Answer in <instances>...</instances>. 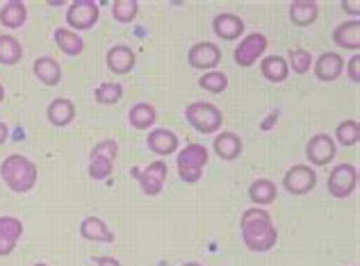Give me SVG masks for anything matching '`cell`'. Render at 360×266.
Returning <instances> with one entry per match:
<instances>
[{"mask_svg": "<svg viewBox=\"0 0 360 266\" xmlns=\"http://www.w3.org/2000/svg\"><path fill=\"white\" fill-rule=\"evenodd\" d=\"M242 241L253 253H267L278 244V230L271 221V214L262 207H251L240 218Z\"/></svg>", "mask_w": 360, "mask_h": 266, "instance_id": "6da1fadb", "label": "cell"}, {"mask_svg": "<svg viewBox=\"0 0 360 266\" xmlns=\"http://www.w3.org/2000/svg\"><path fill=\"white\" fill-rule=\"evenodd\" d=\"M0 178H3V182L12 189L14 194H27L37 185L39 168H37V164H32L27 157L12 153L3 159V164H0Z\"/></svg>", "mask_w": 360, "mask_h": 266, "instance_id": "7a4b0ae2", "label": "cell"}, {"mask_svg": "<svg viewBox=\"0 0 360 266\" xmlns=\"http://www.w3.org/2000/svg\"><path fill=\"white\" fill-rule=\"evenodd\" d=\"M185 119L196 132H203V135H212L221 126H224V114L221 109L212 105V102H192V105L185 107Z\"/></svg>", "mask_w": 360, "mask_h": 266, "instance_id": "3957f363", "label": "cell"}, {"mask_svg": "<svg viewBox=\"0 0 360 266\" xmlns=\"http://www.w3.org/2000/svg\"><path fill=\"white\" fill-rule=\"evenodd\" d=\"M207 148L201 146V144H189L185 146V150H180L178 153V175L183 182L187 185H196L198 180L203 175V168L207 164Z\"/></svg>", "mask_w": 360, "mask_h": 266, "instance_id": "277c9868", "label": "cell"}, {"mask_svg": "<svg viewBox=\"0 0 360 266\" xmlns=\"http://www.w3.org/2000/svg\"><path fill=\"white\" fill-rule=\"evenodd\" d=\"M101 9L94 0H75L66 9V23H69V30L80 32V30H91L94 25L98 23Z\"/></svg>", "mask_w": 360, "mask_h": 266, "instance_id": "5b68a950", "label": "cell"}, {"mask_svg": "<svg viewBox=\"0 0 360 266\" xmlns=\"http://www.w3.org/2000/svg\"><path fill=\"white\" fill-rule=\"evenodd\" d=\"M328 194L333 198H349L358 187V168L354 164H338L328 175Z\"/></svg>", "mask_w": 360, "mask_h": 266, "instance_id": "8992f818", "label": "cell"}, {"mask_svg": "<svg viewBox=\"0 0 360 266\" xmlns=\"http://www.w3.org/2000/svg\"><path fill=\"white\" fill-rule=\"evenodd\" d=\"M167 173H169V168L162 159L150 161V164H146L144 168H132V175L137 178L141 192L146 196H158L162 192L165 182H167Z\"/></svg>", "mask_w": 360, "mask_h": 266, "instance_id": "52a82bcc", "label": "cell"}, {"mask_svg": "<svg viewBox=\"0 0 360 266\" xmlns=\"http://www.w3.org/2000/svg\"><path fill=\"white\" fill-rule=\"evenodd\" d=\"M267 46H269V39L262 32L246 34L244 39L240 41L238 48H235V53H233L235 55V64L242 66V69H249V66H253L264 55Z\"/></svg>", "mask_w": 360, "mask_h": 266, "instance_id": "ba28073f", "label": "cell"}, {"mask_svg": "<svg viewBox=\"0 0 360 266\" xmlns=\"http://www.w3.org/2000/svg\"><path fill=\"white\" fill-rule=\"evenodd\" d=\"M283 185H285V189L290 194L306 196L317 187V173H315V168L308 166V164H295L292 168L285 171V175H283Z\"/></svg>", "mask_w": 360, "mask_h": 266, "instance_id": "9c48e42d", "label": "cell"}, {"mask_svg": "<svg viewBox=\"0 0 360 266\" xmlns=\"http://www.w3.org/2000/svg\"><path fill=\"white\" fill-rule=\"evenodd\" d=\"M187 62L192 69L198 71H214V66L221 62V51L219 46L212 41H198L194 44L187 53Z\"/></svg>", "mask_w": 360, "mask_h": 266, "instance_id": "30bf717a", "label": "cell"}, {"mask_svg": "<svg viewBox=\"0 0 360 266\" xmlns=\"http://www.w3.org/2000/svg\"><path fill=\"white\" fill-rule=\"evenodd\" d=\"M335 155H338V144L333 141V137L326 135V132L315 135L306 146V157L310 164H315V166H326Z\"/></svg>", "mask_w": 360, "mask_h": 266, "instance_id": "8fae6325", "label": "cell"}, {"mask_svg": "<svg viewBox=\"0 0 360 266\" xmlns=\"http://www.w3.org/2000/svg\"><path fill=\"white\" fill-rule=\"evenodd\" d=\"M23 237V223L16 216H0V258L12 255Z\"/></svg>", "mask_w": 360, "mask_h": 266, "instance_id": "7c38bea8", "label": "cell"}, {"mask_svg": "<svg viewBox=\"0 0 360 266\" xmlns=\"http://www.w3.org/2000/svg\"><path fill=\"white\" fill-rule=\"evenodd\" d=\"M105 64H108V69H110L112 73L126 75V73H130L132 69H135L137 55H135V51L130 48V46L117 44V46H112V48L108 51V55H105Z\"/></svg>", "mask_w": 360, "mask_h": 266, "instance_id": "4fadbf2b", "label": "cell"}, {"mask_svg": "<svg viewBox=\"0 0 360 266\" xmlns=\"http://www.w3.org/2000/svg\"><path fill=\"white\" fill-rule=\"evenodd\" d=\"M212 30L217 36H221L224 41H235L244 34V21L238 14H217L212 18Z\"/></svg>", "mask_w": 360, "mask_h": 266, "instance_id": "5bb4252c", "label": "cell"}, {"mask_svg": "<svg viewBox=\"0 0 360 266\" xmlns=\"http://www.w3.org/2000/svg\"><path fill=\"white\" fill-rule=\"evenodd\" d=\"M345 71V60L338 53H321L315 62V75L321 82H333Z\"/></svg>", "mask_w": 360, "mask_h": 266, "instance_id": "9a60e30c", "label": "cell"}, {"mask_svg": "<svg viewBox=\"0 0 360 266\" xmlns=\"http://www.w3.org/2000/svg\"><path fill=\"white\" fill-rule=\"evenodd\" d=\"M80 234L84 237L87 241H96V244H112L117 239L115 232L110 230L108 223L103 221L98 216H87L82 218L80 223Z\"/></svg>", "mask_w": 360, "mask_h": 266, "instance_id": "2e32d148", "label": "cell"}, {"mask_svg": "<svg viewBox=\"0 0 360 266\" xmlns=\"http://www.w3.org/2000/svg\"><path fill=\"white\" fill-rule=\"evenodd\" d=\"M146 146L148 150H153L155 155H172L178 150V137H176V132L167 128H155L148 132Z\"/></svg>", "mask_w": 360, "mask_h": 266, "instance_id": "e0dca14e", "label": "cell"}, {"mask_svg": "<svg viewBox=\"0 0 360 266\" xmlns=\"http://www.w3.org/2000/svg\"><path fill=\"white\" fill-rule=\"evenodd\" d=\"M46 117H49V121L55 128L71 126L75 119V102L71 98H55L51 100L49 109H46Z\"/></svg>", "mask_w": 360, "mask_h": 266, "instance_id": "ac0fdd59", "label": "cell"}, {"mask_svg": "<svg viewBox=\"0 0 360 266\" xmlns=\"http://www.w3.org/2000/svg\"><path fill=\"white\" fill-rule=\"evenodd\" d=\"M333 41L335 46L345 51H358L360 48V21L352 18V21L340 23L333 30Z\"/></svg>", "mask_w": 360, "mask_h": 266, "instance_id": "d6986e66", "label": "cell"}, {"mask_svg": "<svg viewBox=\"0 0 360 266\" xmlns=\"http://www.w3.org/2000/svg\"><path fill=\"white\" fill-rule=\"evenodd\" d=\"M32 71L37 75V80H39L41 84H46V87H55V84H60V80H62V66L49 55L34 60Z\"/></svg>", "mask_w": 360, "mask_h": 266, "instance_id": "ffe728a7", "label": "cell"}, {"mask_svg": "<svg viewBox=\"0 0 360 266\" xmlns=\"http://www.w3.org/2000/svg\"><path fill=\"white\" fill-rule=\"evenodd\" d=\"M214 153L219 155L224 161H233V159H238L242 155V139L235 135V132H221V135H217L214 137Z\"/></svg>", "mask_w": 360, "mask_h": 266, "instance_id": "44dd1931", "label": "cell"}, {"mask_svg": "<svg viewBox=\"0 0 360 266\" xmlns=\"http://www.w3.org/2000/svg\"><path fill=\"white\" fill-rule=\"evenodd\" d=\"M27 21V7L21 0H9L0 9V25L9 27V30H16V27H23Z\"/></svg>", "mask_w": 360, "mask_h": 266, "instance_id": "7402d4cb", "label": "cell"}, {"mask_svg": "<svg viewBox=\"0 0 360 266\" xmlns=\"http://www.w3.org/2000/svg\"><path fill=\"white\" fill-rule=\"evenodd\" d=\"M319 16V5L310 3V0H297L290 5V21L299 27H308L317 21Z\"/></svg>", "mask_w": 360, "mask_h": 266, "instance_id": "603a6c76", "label": "cell"}, {"mask_svg": "<svg viewBox=\"0 0 360 266\" xmlns=\"http://www.w3.org/2000/svg\"><path fill=\"white\" fill-rule=\"evenodd\" d=\"M53 39L58 44V48L69 57H75L84 51V39L78 32L69 30V27H58V30L53 32Z\"/></svg>", "mask_w": 360, "mask_h": 266, "instance_id": "cb8c5ba5", "label": "cell"}, {"mask_svg": "<svg viewBox=\"0 0 360 266\" xmlns=\"http://www.w3.org/2000/svg\"><path fill=\"white\" fill-rule=\"evenodd\" d=\"M260 73H262L269 82H285V80H288V75H290V69H288L285 57H281V55L262 57V62H260Z\"/></svg>", "mask_w": 360, "mask_h": 266, "instance_id": "d4e9b609", "label": "cell"}, {"mask_svg": "<svg viewBox=\"0 0 360 266\" xmlns=\"http://www.w3.org/2000/svg\"><path fill=\"white\" fill-rule=\"evenodd\" d=\"M155 119H158V112H155L153 105H150V102H137V105H132L130 112H128V123L135 130L153 128Z\"/></svg>", "mask_w": 360, "mask_h": 266, "instance_id": "484cf974", "label": "cell"}, {"mask_svg": "<svg viewBox=\"0 0 360 266\" xmlns=\"http://www.w3.org/2000/svg\"><path fill=\"white\" fill-rule=\"evenodd\" d=\"M276 196H278V189L267 178L255 180V182H251V187H249V198L255 203V207L274 203V201H276Z\"/></svg>", "mask_w": 360, "mask_h": 266, "instance_id": "4316f807", "label": "cell"}, {"mask_svg": "<svg viewBox=\"0 0 360 266\" xmlns=\"http://www.w3.org/2000/svg\"><path fill=\"white\" fill-rule=\"evenodd\" d=\"M21 57H23L21 41L12 34H0V64L14 66L21 62Z\"/></svg>", "mask_w": 360, "mask_h": 266, "instance_id": "83f0119b", "label": "cell"}, {"mask_svg": "<svg viewBox=\"0 0 360 266\" xmlns=\"http://www.w3.org/2000/svg\"><path fill=\"white\" fill-rule=\"evenodd\" d=\"M340 146H347V148H352L356 146L358 141H360V126H358V121L354 119H349V121H342V123H338V128H335V139Z\"/></svg>", "mask_w": 360, "mask_h": 266, "instance_id": "f1b7e54d", "label": "cell"}, {"mask_svg": "<svg viewBox=\"0 0 360 266\" xmlns=\"http://www.w3.org/2000/svg\"><path fill=\"white\" fill-rule=\"evenodd\" d=\"M121 98H123V87L119 82H103L94 91V100L98 105H117Z\"/></svg>", "mask_w": 360, "mask_h": 266, "instance_id": "f546056e", "label": "cell"}, {"mask_svg": "<svg viewBox=\"0 0 360 266\" xmlns=\"http://www.w3.org/2000/svg\"><path fill=\"white\" fill-rule=\"evenodd\" d=\"M198 87L210 93H224L229 89V75L221 71H207L198 78Z\"/></svg>", "mask_w": 360, "mask_h": 266, "instance_id": "4dcf8cb0", "label": "cell"}, {"mask_svg": "<svg viewBox=\"0 0 360 266\" xmlns=\"http://www.w3.org/2000/svg\"><path fill=\"white\" fill-rule=\"evenodd\" d=\"M139 14V3L137 0H115L112 5V16L119 23H132Z\"/></svg>", "mask_w": 360, "mask_h": 266, "instance_id": "1f68e13d", "label": "cell"}, {"mask_svg": "<svg viewBox=\"0 0 360 266\" xmlns=\"http://www.w3.org/2000/svg\"><path fill=\"white\" fill-rule=\"evenodd\" d=\"M288 55H290L288 60H285L288 69H292L295 73L303 75V73H308L312 69V55L306 48H292Z\"/></svg>", "mask_w": 360, "mask_h": 266, "instance_id": "d6a6232c", "label": "cell"}, {"mask_svg": "<svg viewBox=\"0 0 360 266\" xmlns=\"http://www.w3.org/2000/svg\"><path fill=\"white\" fill-rule=\"evenodd\" d=\"M115 171V161H110L105 157H89V178L94 180H108Z\"/></svg>", "mask_w": 360, "mask_h": 266, "instance_id": "836d02e7", "label": "cell"}, {"mask_svg": "<svg viewBox=\"0 0 360 266\" xmlns=\"http://www.w3.org/2000/svg\"><path fill=\"white\" fill-rule=\"evenodd\" d=\"M117 155H119V144H117L115 139H103V141H98V144L94 146L91 153H89V157H105L110 161H115Z\"/></svg>", "mask_w": 360, "mask_h": 266, "instance_id": "e575fe53", "label": "cell"}, {"mask_svg": "<svg viewBox=\"0 0 360 266\" xmlns=\"http://www.w3.org/2000/svg\"><path fill=\"white\" fill-rule=\"evenodd\" d=\"M347 75L352 78V82H360V57L358 55H354L352 60H349V64H347Z\"/></svg>", "mask_w": 360, "mask_h": 266, "instance_id": "d590c367", "label": "cell"}, {"mask_svg": "<svg viewBox=\"0 0 360 266\" xmlns=\"http://www.w3.org/2000/svg\"><path fill=\"white\" fill-rule=\"evenodd\" d=\"M96 266H123L117 258H110V255H103V258H94Z\"/></svg>", "mask_w": 360, "mask_h": 266, "instance_id": "8d00e7d4", "label": "cell"}, {"mask_svg": "<svg viewBox=\"0 0 360 266\" xmlns=\"http://www.w3.org/2000/svg\"><path fill=\"white\" fill-rule=\"evenodd\" d=\"M7 137H9V128L5 126L3 121H0V146L5 144V141H7Z\"/></svg>", "mask_w": 360, "mask_h": 266, "instance_id": "74e56055", "label": "cell"}, {"mask_svg": "<svg viewBox=\"0 0 360 266\" xmlns=\"http://www.w3.org/2000/svg\"><path fill=\"white\" fill-rule=\"evenodd\" d=\"M342 9H345V12H352L354 16H358V14H360V7H358V5H349V3H342Z\"/></svg>", "mask_w": 360, "mask_h": 266, "instance_id": "f35d334b", "label": "cell"}, {"mask_svg": "<svg viewBox=\"0 0 360 266\" xmlns=\"http://www.w3.org/2000/svg\"><path fill=\"white\" fill-rule=\"evenodd\" d=\"M3 100H5V87L0 84V102H3Z\"/></svg>", "mask_w": 360, "mask_h": 266, "instance_id": "ab89813d", "label": "cell"}, {"mask_svg": "<svg viewBox=\"0 0 360 266\" xmlns=\"http://www.w3.org/2000/svg\"><path fill=\"white\" fill-rule=\"evenodd\" d=\"M183 266H203V264H198V262H187V264H183Z\"/></svg>", "mask_w": 360, "mask_h": 266, "instance_id": "60d3db41", "label": "cell"}, {"mask_svg": "<svg viewBox=\"0 0 360 266\" xmlns=\"http://www.w3.org/2000/svg\"><path fill=\"white\" fill-rule=\"evenodd\" d=\"M34 266H49V264H44V262H39V264H34Z\"/></svg>", "mask_w": 360, "mask_h": 266, "instance_id": "b9f144b4", "label": "cell"}]
</instances>
